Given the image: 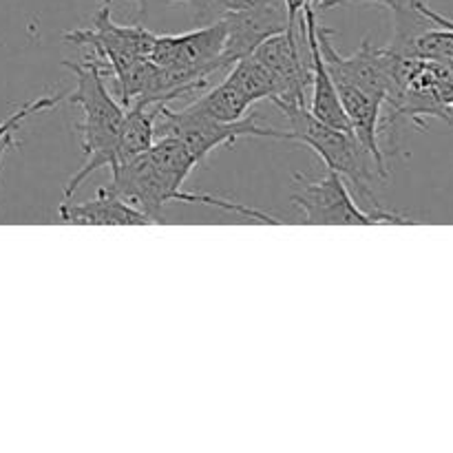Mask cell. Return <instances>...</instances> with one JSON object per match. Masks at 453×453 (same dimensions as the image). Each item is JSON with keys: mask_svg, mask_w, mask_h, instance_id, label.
<instances>
[{"mask_svg": "<svg viewBox=\"0 0 453 453\" xmlns=\"http://www.w3.org/2000/svg\"><path fill=\"white\" fill-rule=\"evenodd\" d=\"M274 3V0H219V9L224 12H246V9L261 7V4Z\"/></svg>", "mask_w": 453, "mask_h": 453, "instance_id": "obj_19", "label": "cell"}, {"mask_svg": "<svg viewBox=\"0 0 453 453\" xmlns=\"http://www.w3.org/2000/svg\"><path fill=\"white\" fill-rule=\"evenodd\" d=\"M62 40L75 44V47H91L93 56L100 58L104 69L118 80L137 60H146V58L153 56L157 34L144 29L142 25H118L111 18L109 4H102V9L93 18L91 27L66 31Z\"/></svg>", "mask_w": 453, "mask_h": 453, "instance_id": "obj_6", "label": "cell"}, {"mask_svg": "<svg viewBox=\"0 0 453 453\" xmlns=\"http://www.w3.org/2000/svg\"><path fill=\"white\" fill-rule=\"evenodd\" d=\"M13 146H18V144H16V140H13V135H9L7 140L0 142V162H3L4 153H9V149H13Z\"/></svg>", "mask_w": 453, "mask_h": 453, "instance_id": "obj_21", "label": "cell"}, {"mask_svg": "<svg viewBox=\"0 0 453 453\" xmlns=\"http://www.w3.org/2000/svg\"><path fill=\"white\" fill-rule=\"evenodd\" d=\"M310 3H314V0H286V9H288V20H290V31H296L299 29V25H296V18H299V13H303V9L308 7Z\"/></svg>", "mask_w": 453, "mask_h": 453, "instance_id": "obj_20", "label": "cell"}, {"mask_svg": "<svg viewBox=\"0 0 453 453\" xmlns=\"http://www.w3.org/2000/svg\"><path fill=\"white\" fill-rule=\"evenodd\" d=\"M296 190L292 203L303 211L305 226H376V224H411L401 212L372 208L361 211L349 195L348 181L336 171L327 168L321 180L296 173Z\"/></svg>", "mask_w": 453, "mask_h": 453, "instance_id": "obj_4", "label": "cell"}, {"mask_svg": "<svg viewBox=\"0 0 453 453\" xmlns=\"http://www.w3.org/2000/svg\"><path fill=\"white\" fill-rule=\"evenodd\" d=\"M252 104H255V102H252L250 97L242 91V87L228 75L224 82L217 84L215 88H211L206 96L195 100L188 109L199 115H206V118L219 119V122H239Z\"/></svg>", "mask_w": 453, "mask_h": 453, "instance_id": "obj_13", "label": "cell"}, {"mask_svg": "<svg viewBox=\"0 0 453 453\" xmlns=\"http://www.w3.org/2000/svg\"><path fill=\"white\" fill-rule=\"evenodd\" d=\"M305 31V40H308L310 58H312V102H310V111L317 115L321 122L330 124L334 128H343V131H352L348 113L341 102L339 88H336L334 78H332L330 69L326 65V58L321 53V44H319V20H317V4L310 3L303 9V20H301Z\"/></svg>", "mask_w": 453, "mask_h": 453, "instance_id": "obj_10", "label": "cell"}, {"mask_svg": "<svg viewBox=\"0 0 453 453\" xmlns=\"http://www.w3.org/2000/svg\"><path fill=\"white\" fill-rule=\"evenodd\" d=\"M157 137H175L181 144L190 149V153L202 162L208 153L219 146H233L242 137H274L286 140V131L261 127L257 115L242 118L239 122H219V119L206 118L188 106L181 111L168 109L166 104L159 106L157 122H155V140Z\"/></svg>", "mask_w": 453, "mask_h": 453, "instance_id": "obj_5", "label": "cell"}, {"mask_svg": "<svg viewBox=\"0 0 453 453\" xmlns=\"http://www.w3.org/2000/svg\"><path fill=\"white\" fill-rule=\"evenodd\" d=\"M65 66L75 73V91L66 96L69 104L82 109V122L78 133L82 137L84 164L65 186V197H73L75 188L97 168H113L118 159V142L122 131L127 106L113 100L104 84L106 69L97 56L80 62H65Z\"/></svg>", "mask_w": 453, "mask_h": 453, "instance_id": "obj_1", "label": "cell"}, {"mask_svg": "<svg viewBox=\"0 0 453 453\" xmlns=\"http://www.w3.org/2000/svg\"><path fill=\"white\" fill-rule=\"evenodd\" d=\"M411 58L429 62L453 60V31L445 27H425L411 44Z\"/></svg>", "mask_w": 453, "mask_h": 453, "instance_id": "obj_14", "label": "cell"}, {"mask_svg": "<svg viewBox=\"0 0 453 453\" xmlns=\"http://www.w3.org/2000/svg\"><path fill=\"white\" fill-rule=\"evenodd\" d=\"M159 106L162 104H142V102L127 106L115 166L131 162L133 157L146 153L155 144V122H157Z\"/></svg>", "mask_w": 453, "mask_h": 453, "instance_id": "obj_12", "label": "cell"}, {"mask_svg": "<svg viewBox=\"0 0 453 453\" xmlns=\"http://www.w3.org/2000/svg\"><path fill=\"white\" fill-rule=\"evenodd\" d=\"M109 188L124 202L133 203L137 211L144 212L153 224L155 221L162 224V208L168 202H180V195L155 168L149 150L133 157L131 162L111 168Z\"/></svg>", "mask_w": 453, "mask_h": 453, "instance_id": "obj_8", "label": "cell"}, {"mask_svg": "<svg viewBox=\"0 0 453 453\" xmlns=\"http://www.w3.org/2000/svg\"><path fill=\"white\" fill-rule=\"evenodd\" d=\"M319 9H330V7H343V4H380V7H388L389 12L394 9L405 7L407 0H319Z\"/></svg>", "mask_w": 453, "mask_h": 453, "instance_id": "obj_16", "label": "cell"}, {"mask_svg": "<svg viewBox=\"0 0 453 453\" xmlns=\"http://www.w3.org/2000/svg\"><path fill=\"white\" fill-rule=\"evenodd\" d=\"M411 3H414V7L418 9V12L423 13V16H427L429 20L434 22V25H438V27H445V29L453 31V18L441 16V13H438V12H434L432 7H427V3H423V0H411Z\"/></svg>", "mask_w": 453, "mask_h": 453, "instance_id": "obj_18", "label": "cell"}, {"mask_svg": "<svg viewBox=\"0 0 453 453\" xmlns=\"http://www.w3.org/2000/svg\"><path fill=\"white\" fill-rule=\"evenodd\" d=\"M226 22H208L202 29L177 35H157L150 60L162 66L180 97L208 87L217 71L226 69Z\"/></svg>", "mask_w": 453, "mask_h": 453, "instance_id": "obj_3", "label": "cell"}, {"mask_svg": "<svg viewBox=\"0 0 453 453\" xmlns=\"http://www.w3.org/2000/svg\"><path fill=\"white\" fill-rule=\"evenodd\" d=\"M221 20L226 22V69L252 56L257 47L273 35L290 31L286 0H274V3L246 9V12H224Z\"/></svg>", "mask_w": 453, "mask_h": 453, "instance_id": "obj_9", "label": "cell"}, {"mask_svg": "<svg viewBox=\"0 0 453 453\" xmlns=\"http://www.w3.org/2000/svg\"><path fill=\"white\" fill-rule=\"evenodd\" d=\"M252 56L273 75L274 88H277L273 102L279 109L305 106V93L312 84V58L310 53L308 58H303L296 42V31L273 35L261 42Z\"/></svg>", "mask_w": 453, "mask_h": 453, "instance_id": "obj_7", "label": "cell"}, {"mask_svg": "<svg viewBox=\"0 0 453 453\" xmlns=\"http://www.w3.org/2000/svg\"><path fill=\"white\" fill-rule=\"evenodd\" d=\"M195 12H197V20L202 22L206 18L208 22H215L221 18V9H219V0H195L193 3Z\"/></svg>", "mask_w": 453, "mask_h": 453, "instance_id": "obj_17", "label": "cell"}, {"mask_svg": "<svg viewBox=\"0 0 453 453\" xmlns=\"http://www.w3.org/2000/svg\"><path fill=\"white\" fill-rule=\"evenodd\" d=\"M65 97H66L65 93H56V96L35 97V100L22 104L16 113L7 115V118L0 122V142L7 140L9 135H13V133H16V128L20 127L27 118H31V115H35V113H44V111H49V109H56V106L60 104V100H65Z\"/></svg>", "mask_w": 453, "mask_h": 453, "instance_id": "obj_15", "label": "cell"}, {"mask_svg": "<svg viewBox=\"0 0 453 453\" xmlns=\"http://www.w3.org/2000/svg\"><path fill=\"white\" fill-rule=\"evenodd\" d=\"M283 113L288 115L292 127L286 131V140L310 146L326 162V166L339 173L365 202L372 203V208H380L370 184L374 175L383 180L385 175L372 150L358 140L357 133L321 122L308 106H290L283 109Z\"/></svg>", "mask_w": 453, "mask_h": 453, "instance_id": "obj_2", "label": "cell"}, {"mask_svg": "<svg viewBox=\"0 0 453 453\" xmlns=\"http://www.w3.org/2000/svg\"><path fill=\"white\" fill-rule=\"evenodd\" d=\"M60 219L75 226H150L153 221L124 202L109 186L97 190L96 199L84 203H62Z\"/></svg>", "mask_w": 453, "mask_h": 453, "instance_id": "obj_11", "label": "cell"}]
</instances>
